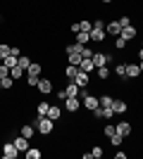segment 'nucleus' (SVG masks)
I'll list each match as a JSON object with an SVG mask.
<instances>
[{"label": "nucleus", "instance_id": "nucleus-1", "mask_svg": "<svg viewBox=\"0 0 143 159\" xmlns=\"http://www.w3.org/2000/svg\"><path fill=\"white\" fill-rule=\"evenodd\" d=\"M36 131L41 133V135H50V133H55V121L48 119V116H36Z\"/></svg>", "mask_w": 143, "mask_h": 159}, {"label": "nucleus", "instance_id": "nucleus-2", "mask_svg": "<svg viewBox=\"0 0 143 159\" xmlns=\"http://www.w3.org/2000/svg\"><path fill=\"white\" fill-rule=\"evenodd\" d=\"M81 107L83 109H88V112H93V109H98L100 107V102H98V95H91V93H83L81 90Z\"/></svg>", "mask_w": 143, "mask_h": 159}, {"label": "nucleus", "instance_id": "nucleus-3", "mask_svg": "<svg viewBox=\"0 0 143 159\" xmlns=\"http://www.w3.org/2000/svg\"><path fill=\"white\" fill-rule=\"evenodd\" d=\"M112 64V55L107 52H93V66L98 69V66H110Z\"/></svg>", "mask_w": 143, "mask_h": 159}, {"label": "nucleus", "instance_id": "nucleus-4", "mask_svg": "<svg viewBox=\"0 0 143 159\" xmlns=\"http://www.w3.org/2000/svg\"><path fill=\"white\" fill-rule=\"evenodd\" d=\"M74 83L81 88V90H86V88L91 86V74H86V71H81V69H79V74L74 76Z\"/></svg>", "mask_w": 143, "mask_h": 159}, {"label": "nucleus", "instance_id": "nucleus-5", "mask_svg": "<svg viewBox=\"0 0 143 159\" xmlns=\"http://www.w3.org/2000/svg\"><path fill=\"white\" fill-rule=\"evenodd\" d=\"M36 88H38V93H41V95H50L55 90V83H53V79H41Z\"/></svg>", "mask_w": 143, "mask_h": 159}, {"label": "nucleus", "instance_id": "nucleus-6", "mask_svg": "<svg viewBox=\"0 0 143 159\" xmlns=\"http://www.w3.org/2000/svg\"><path fill=\"white\" fill-rule=\"evenodd\" d=\"M64 109L72 114H76L81 109V98H64Z\"/></svg>", "mask_w": 143, "mask_h": 159}, {"label": "nucleus", "instance_id": "nucleus-7", "mask_svg": "<svg viewBox=\"0 0 143 159\" xmlns=\"http://www.w3.org/2000/svg\"><path fill=\"white\" fill-rule=\"evenodd\" d=\"M119 31H122V24H119L117 19H110L107 24H105V33H107V38H110V36H115V38H117Z\"/></svg>", "mask_w": 143, "mask_h": 159}, {"label": "nucleus", "instance_id": "nucleus-8", "mask_svg": "<svg viewBox=\"0 0 143 159\" xmlns=\"http://www.w3.org/2000/svg\"><path fill=\"white\" fill-rule=\"evenodd\" d=\"M124 76H126V79H138V76H143L138 62H126V74H124Z\"/></svg>", "mask_w": 143, "mask_h": 159}, {"label": "nucleus", "instance_id": "nucleus-9", "mask_svg": "<svg viewBox=\"0 0 143 159\" xmlns=\"http://www.w3.org/2000/svg\"><path fill=\"white\" fill-rule=\"evenodd\" d=\"M119 36H122V38L126 40V43H131V40H134V38L138 36V29H136V26H131V24H129V26H124L122 31H119Z\"/></svg>", "mask_w": 143, "mask_h": 159}, {"label": "nucleus", "instance_id": "nucleus-10", "mask_svg": "<svg viewBox=\"0 0 143 159\" xmlns=\"http://www.w3.org/2000/svg\"><path fill=\"white\" fill-rule=\"evenodd\" d=\"M105 40H107L105 29H91V43H105Z\"/></svg>", "mask_w": 143, "mask_h": 159}, {"label": "nucleus", "instance_id": "nucleus-11", "mask_svg": "<svg viewBox=\"0 0 143 159\" xmlns=\"http://www.w3.org/2000/svg\"><path fill=\"white\" fill-rule=\"evenodd\" d=\"M17 154H19V150L14 147V143H5V145H2V157L5 159H14Z\"/></svg>", "mask_w": 143, "mask_h": 159}, {"label": "nucleus", "instance_id": "nucleus-12", "mask_svg": "<svg viewBox=\"0 0 143 159\" xmlns=\"http://www.w3.org/2000/svg\"><path fill=\"white\" fill-rule=\"evenodd\" d=\"M115 126H117V133H119V135H124V138H129L131 133H134V128H131L129 121H119V124H115Z\"/></svg>", "mask_w": 143, "mask_h": 159}, {"label": "nucleus", "instance_id": "nucleus-13", "mask_svg": "<svg viewBox=\"0 0 143 159\" xmlns=\"http://www.w3.org/2000/svg\"><path fill=\"white\" fill-rule=\"evenodd\" d=\"M12 143H14V147H17L19 152H26L29 147H31V145H29V138H24V135H14Z\"/></svg>", "mask_w": 143, "mask_h": 159}, {"label": "nucleus", "instance_id": "nucleus-14", "mask_svg": "<svg viewBox=\"0 0 143 159\" xmlns=\"http://www.w3.org/2000/svg\"><path fill=\"white\" fill-rule=\"evenodd\" d=\"M112 112H115V114H126V112H129V105H126L124 100L115 98V102H112Z\"/></svg>", "mask_w": 143, "mask_h": 159}, {"label": "nucleus", "instance_id": "nucleus-15", "mask_svg": "<svg viewBox=\"0 0 143 159\" xmlns=\"http://www.w3.org/2000/svg\"><path fill=\"white\" fill-rule=\"evenodd\" d=\"M36 126H31V124H24V126L19 128V135H24V138H29V140H34V135H36Z\"/></svg>", "mask_w": 143, "mask_h": 159}, {"label": "nucleus", "instance_id": "nucleus-16", "mask_svg": "<svg viewBox=\"0 0 143 159\" xmlns=\"http://www.w3.org/2000/svg\"><path fill=\"white\" fill-rule=\"evenodd\" d=\"M64 93H67V98H79V95H81V88L76 86L74 81H69L67 88H64Z\"/></svg>", "mask_w": 143, "mask_h": 159}, {"label": "nucleus", "instance_id": "nucleus-17", "mask_svg": "<svg viewBox=\"0 0 143 159\" xmlns=\"http://www.w3.org/2000/svg\"><path fill=\"white\" fill-rule=\"evenodd\" d=\"M98 102H100L102 109H112V102H115V98H112L110 93H105V95H98Z\"/></svg>", "mask_w": 143, "mask_h": 159}, {"label": "nucleus", "instance_id": "nucleus-18", "mask_svg": "<svg viewBox=\"0 0 143 159\" xmlns=\"http://www.w3.org/2000/svg\"><path fill=\"white\" fill-rule=\"evenodd\" d=\"M48 119H53V121H60V116H62V109L57 105H50L48 107V114H45Z\"/></svg>", "mask_w": 143, "mask_h": 159}, {"label": "nucleus", "instance_id": "nucleus-19", "mask_svg": "<svg viewBox=\"0 0 143 159\" xmlns=\"http://www.w3.org/2000/svg\"><path fill=\"white\" fill-rule=\"evenodd\" d=\"M26 74H29V76H41V74H43V64H41V62H31L29 69H26Z\"/></svg>", "mask_w": 143, "mask_h": 159}, {"label": "nucleus", "instance_id": "nucleus-20", "mask_svg": "<svg viewBox=\"0 0 143 159\" xmlns=\"http://www.w3.org/2000/svg\"><path fill=\"white\" fill-rule=\"evenodd\" d=\"M74 40H76V43H81V45H88V43H91V33L88 31H76Z\"/></svg>", "mask_w": 143, "mask_h": 159}, {"label": "nucleus", "instance_id": "nucleus-21", "mask_svg": "<svg viewBox=\"0 0 143 159\" xmlns=\"http://www.w3.org/2000/svg\"><path fill=\"white\" fill-rule=\"evenodd\" d=\"M76 74H79V66H76V64H67V66H64V79H67V81H74Z\"/></svg>", "mask_w": 143, "mask_h": 159}, {"label": "nucleus", "instance_id": "nucleus-22", "mask_svg": "<svg viewBox=\"0 0 143 159\" xmlns=\"http://www.w3.org/2000/svg\"><path fill=\"white\" fill-rule=\"evenodd\" d=\"M79 69H81V71H86V74H93V71H95L93 60H86V57H83V60H81V64H79Z\"/></svg>", "mask_w": 143, "mask_h": 159}, {"label": "nucleus", "instance_id": "nucleus-23", "mask_svg": "<svg viewBox=\"0 0 143 159\" xmlns=\"http://www.w3.org/2000/svg\"><path fill=\"white\" fill-rule=\"evenodd\" d=\"M93 74H95L100 81H107V79H110V66H98Z\"/></svg>", "mask_w": 143, "mask_h": 159}, {"label": "nucleus", "instance_id": "nucleus-24", "mask_svg": "<svg viewBox=\"0 0 143 159\" xmlns=\"http://www.w3.org/2000/svg\"><path fill=\"white\" fill-rule=\"evenodd\" d=\"M24 157H26V159H41V157H43V152L38 150V147H29L26 152H24Z\"/></svg>", "mask_w": 143, "mask_h": 159}, {"label": "nucleus", "instance_id": "nucleus-25", "mask_svg": "<svg viewBox=\"0 0 143 159\" xmlns=\"http://www.w3.org/2000/svg\"><path fill=\"white\" fill-rule=\"evenodd\" d=\"M10 76H12V79L17 81V79H21V76H26V71H24V69H21V66L17 64V66H12V69H10Z\"/></svg>", "mask_w": 143, "mask_h": 159}, {"label": "nucleus", "instance_id": "nucleus-26", "mask_svg": "<svg viewBox=\"0 0 143 159\" xmlns=\"http://www.w3.org/2000/svg\"><path fill=\"white\" fill-rule=\"evenodd\" d=\"M107 140H110V145H115V147H119V145H122V143H124V135H119V133L115 131V133H112V135H110Z\"/></svg>", "mask_w": 143, "mask_h": 159}, {"label": "nucleus", "instance_id": "nucleus-27", "mask_svg": "<svg viewBox=\"0 0 143 159\" xmlns=\"http://www.w3.org/2000/svg\"><path fill=\"white\" fill-rule=\"evenodd\" d=\"M48 107H50V105H48L45 100L38 102V105H36V116H45V114H48Z\"/></svg>", "mask_w": 143, "mask_h": 159}, {"label": "nucleus", "instance_id": "nucleus-28", "mask_svg": "<svg viewBox=\"0 0 143 159\" xmlns=\"http://www.w3.org/2000/svg\"><path fill=\"white\" fill-rule=\"evenodd\" d=\"M17 60H19V57H14V55H7L5 60H0V62H2L7 69H12V66H17Z\"/></svg>", "mask_w": 143, "mask_h": 159}, {"label": "nucleus", "instance_id": "nucleus-29", "mask_svg": "<svg viewBox=\"0 0 143 159\" xmlns=\"http://www.w3.org/2000/svg\"><path fill=\"white\" fill-rule=\"evenodd\" d=\"M67 60H69V64H76V66H79V64H81V60H83V57H81L79 52H69V55H67Z\"/></svg>", "mask_w": 143, "mask_h": 159}, {"label": "nucleus", "instance_id": "nucleus-30", "mask_svg": "<svg viewBox=\"0 0 143 159\" xmlns=\"http://www.w3.org/2000/svg\"><path fill=\"white\" fill-rule=\"evenodd\" d=\"M0 83H2V90H10V88L14 86V79H12V76H2Z\"/></svg>", "mask_w": 143, "mask_h": 159}, {"label": "nucleus", "instance_id": "nucleus-31", "mask_svg": "<svg viewBox=\"0 0 143 159\" xmlns=\"http://www.w3.org/2000/svg\"><path fill=\"white\" fill-rule=\"evenodd\" d=\"M91 29H93V21L91 19H81L79 21V31H88L91 33Z\"/></svg>", "mask_w": 143, "mask_h": 159}, {"label": "nucleus", "instance_id": "nucleus-32", "mask_svg": "<svg viewBox=\"0 0 143 159\" xmlns=\"http://www.w3.org/2000/svg\"><path fill=\"white\" fill-rule=\"evenodd\" d=\"M17 64H19L21 69L26 71V69H29V64H31V57H24V55H19V60H17Z\"/></svg>", "mask_w": 143, "mask_h": 159}, {"label": "nucleus", "instance_id": "nucleus-33", "mask_svg": "<svg viewBox=\"0 0 143 159\" xmlns=\"http://www.w3.org/2000/svg\"><path fill=\"white\" fill-rule=\"evenodd\" d=\"M115 74L119 79H126V76H124V74H126V64H115Z\"/></svg>", "mask_w": 143, "mask_h": 159}, {"label": "nucleus", "instance_id": "nucleus-34", "mask_svg": "<svg viewBox=\"0 0 143 159\" xmlns=\"http://www.w3.org/2000/svg\"><path fill=\"white\" fill-rule=\"evenodd\" d=\"M81 57H86V60H93V48L83 45V48H81Z\"/></svg>", "mask_w": 143, "mask_h": 159}, {"label": "nucleus", "instance_id": "nucleus-35", "mask_svg": "<svg viewBox=\"0 0 143 159\" xmlns=\"http://www.w3.org/2000/svg\"><path fill=\"white\" fill-rule=\"evenodd\" d=\"M38 81H41V76H29V74H26V83H29V88H36V86H38Z\"/></svg>", "mask_w": 143, "mask_h": 159}, {"label": "nucleus", "instance_id": "nucleus-36", "mask_svg": "<svg viewBox=\"0 0 143 159\" xmlns=\"http://www.w3.org/2000/svg\"><path fill=\"white\" fill-rule=\"evenodd\" d=\"M115 131H117V126H115V124H107V126L102 128V135H105V138H110V135H112Z\"/></svg>", "mask_w": 143, "mask_h": 159}, {"label": "nucleus", "instance_id": "nucleus-37", "mask_svg": "<svg viewBox=\"0 0 143 159\" xmlns=\"http://www.w3.org/2000/svg\"><path fill=\"white\" fill-rule=\"evenodd\" d=\"M7 55H10V45H7V43H0V60H5Z\"/></svg>", "mask_w": 143, "mask_h": 159}, {"label": "nucleus", "instance_id": "nucleus-38", "mask_svg": "<svg viewBox=\"0 0 143 159\" xmlns=\"http://www.w3.org/2000/svg\"><path fill=\"white\" fill-rule=\"evenodd\" d=\"M115 48H117V50H124V48H126V40H124L122 36H117V38H115Z\"/></svg>", "mask_w": 143, "mask_h": 159}, {"label": "nucleus", "instance_id": "nucleus-39", "mask_svg": "<svg viewBox=\"0 0 143 159\" xmlns=\"http://www.w3.org/2000/svg\"><path fill=\"white\" fill-rule=\"evenodd\" d=\"M105 24H107V21L102 19V17H95L93 19V29H105Z\"/></svg>", "mask_w": 143, "mask_h": 159}, {"label": "nucleus", "instance_id": "nucleus-40", "mask_svg": "<svg viewBox=\"0 0 143 159\" xmlns=\"http://www.w3.org/2000/svg\"><path fill=\"white\" fill-rule=\"evenodd\" d=\"M91 154H93V159H100V157H102V147H100V145H93Z\"/></svg>", "mask_w": 143, "mask_h": 159}, {"label": "nucleus", "instance_id": "nucleus-41", "mask_svg": "<svg viewBox=\"0 0 143 159\" xmlns=\"http://www.w3.org/2000/svg\"><path fill=\"white\" fill-rule=\"evenodd\" d=\"M2 76H10V69H7V66L0 62V79H2Z\"/></svg>", "mask_w": 143, "mask_h": 159}, {"label": "nucleus", "instance_id": "nucleus-42", "mask_svg": "<svg viewBox=\"0 0 143 159\" xmlns=\"http://www.w3.org/2000/svg\"><path fill=\"white\" fill-rule=\"evenodd\" d=\"M117 21L122 24V29H124V26H129V24H131V19H129V17H119V19H117Z\"/></svg>", "mask_w": 143, "mask_h": 159}, {"label": "nucleus", "instance_id": "nucleus-43", "mask_svg": "<svg viewBox=\"0 0 143 159\" xmlns=\"http://www.w3.org/2000/svg\"><path fill=\"white\" fill-rule=\"evenodd\" d=\"M10 55H14V57H19V55H21V50H19L17 45H10Z\"/></svg>", "mask_w": 143, "mask_h": 159}, {"label": "nucleus", "instance_id": "nucleus-44", "mask_svg": "<svg viewBox=\"0 0 143 159\" xmlns=\"http://www.w3.org/2000/svg\"><path fill=\"white\" fill-rule=\"evenodd\" d=\"M55 98H57V100H64V98H67V93H64V90H57V93H55Z\"/></svg>", "mask_w": 143, "mask_h": 159}, {"label": "nucleus", "instance_id": "nucleus-45", "mask_svg": "<svg viewBox=\"0 0 143 159\" xmlns=\"http://www.w3.org/2000/svg\"><path fill=\"white\" fill-rule=\"evenodd\" d=\"M100 2H105V5H112V2H115V0H100Z\"/></svg>", "mask_w": 143, "mask_h": 159}, {"label": "nucleus", "instance_id": "nucleus-46", "mask_svg": "<svg viewBox=\"0 0 143 159\" xmlns=\"http://www.w3.org/2000/svg\"><path fill=\"white\" fill-rule=\"evenodd\" d=\"M138 60H143V48H141V50H138Z\"/></svg>", "mask_w": 143, "mask_h": 159}, {"label": "nucleus", "instance_id": "nucleus-47", "mask_svg": "<svg viewBox=\"0 0 143 159\" xmlns=\"http://www.w3.org/2000/svg\"><path fill=\"white\" fill-rule=\"evenodd\" d=\"M138 66H141V74H143V60H138Z\"/></svg>", "mask_w": 143, "mask_h": 159}, {"label": "nucleus", "instance_id": "nucleus-48", "mask_svg": "<svg viewBox=\"0 0 143 159\" xmlns=\"http://www.w3.org/2000/svg\"><path fill=\"white\" fill-rule=\"evenodd\" d=\"M0 93H2V83H0Z\"/></svg>", "mask_w": 143, "mask_h": 159}, {"label": "nucleus", "instance_id": "nucleus-49", "mask_svg": "<svg viewBox=\"0 0 143 159\" xmlns=\"http://www.w3.org/2000/svg\"><path fill=\"white\" fill-rule=\"evenodd\" d=\"M141 48H143V38H141Z\"/></svg>", "mask_w": 143, "mask_h": 159}]
</instances>
